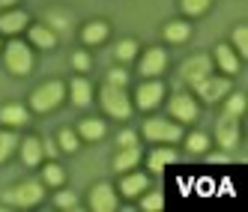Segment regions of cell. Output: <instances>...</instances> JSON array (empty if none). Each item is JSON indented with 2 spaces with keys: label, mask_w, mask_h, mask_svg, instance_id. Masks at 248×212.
I'll use <instances>...</instances> for the list:
<instances>
[{
  "label": "cell",
  "mask_w": 248,
  "mask_h": 212,
  "mask_svg": "<svg viewBox=\"0 0 248 212\" xmlns=\"http://www.w3.org/2000/svg\"><path fill=\"white\" fill-rule=\"evenodd\" d=\"M102 105H105V111L111 117H117V120H126L132 114V102H129L126 90H123V87H114V84H108L102 90Z\"/></svg>",
  "instance_id": "1"
},
{
  "label": "cell",
  "mask_w": 248,
  "mask_h": 212,
  "mask_svg": "<svg viewBox=\"0 0 248 212\" xmlns=\"http://www.w3.org/2000/svg\"><path fill=\"white\" fill-rule=\"evenodd\" d=\"M3 200L12 203V206H36L42 200V185L39 182H21V185H15L9 191H3Z\"/></svg>",
  "instance_id": "2"
},
{
  "label": "cell",
  "mask_w": 248,
  "mask_h": 212,
  "mask_svg": "<svg viewBox=\"0 0 248 212\" xmlns=\"http://www.w3.org/2000/svg\"><path fill=\"white\" fill-rule=\"evenodd\" d=\"M63 99V84L60 81H51V84H42L36 93L30 96V105H33V111H51V108H57Z\"/></svg>",
  "instance_id": "3"
},
{
  "label": "cell",
  "mask_w": 248,
  "mask_h": 212,
  "mask_svg": "<svg viewBox=\"0 0 248 212\" xmlns=\"http://www.w3.org/2000/svg\"><path fill=\"white\" fill-rule=\"evenodd\" d=\"M6 66L12 69L15 75H27L30 66H33L30 48H27L24 42H9V48H6Z\"/></svg>",
  "instance_id": "4"
},
{
  "label": "cell",
  "mask_w": 248,
  "mask_h": 212,
  "mask_svg": "<svg viewBox=\"0 0 248 212\" xmlns=\"http://www.w3.org/2000/svg\"><path fill=\"white\" fill-rule=\"evenodd\" d=\"M144 135L150 140H180L183 137V129L176 126V122H168V120H147L144 122Z\"/></svg>",
  "instance_id": "5"
},
{
  "label": "cell",
  "mask_w": 248,
  "mask_h": 212,
  "mask_svg": "<svg viewBox=\"0 0 248 212\" xmlns=\"http://www.w3.org/2000/svg\"><path fill=\"white\" fill-rule=\"evenodd\" d=\"M194 90H198V96L203 102H218V99H224L230 93V81L227 78H212V75H206L203 81L194 84Z\"/></svg>",
  "instance_id": "6"
},
{
  "label": "cell",
  "mask_w": 248,
  "mask_h": 212,
  "mask_svg": "<svg viewBox=\"0 0 248 212\" xmlns=\"http://www.w3.org/2000/svg\"><path fill=\"white\" fill-rule=\"evenodd\" d=\"M162 96H165V87H162V81H147V84H140L138 87V108L140 111H150V108H155L158 102H162Z\"/></svg>",
  "instance_id": "7"
},
{
  "label": "cell",
  "mask_w": 248,
  "mask_h": 212,
  "mask_svg": "<svg viewBox=\"0 0 248 212\" xmlns=\"http://www.w3.org/2000/svg\"><path fill=\"white\" fill-rule=\"evenodd\" d=\"M209 72H212V60L203 57V54H198V57H191V60L183 63V81H188V84L203 81Z\"/></svg>",
  "instance_id": "8"
},
{
  "label": "cell",
  "mask_w": 248,
  "mask_h": 212,
  "mask_svg": "<svg viewBox=\"0 0 248 212\" xmlns=\"http://www.w3.org/2000/svg\"><path fill=\"white\" fill-rule=\"evenodd\" d=\"M165 66H168V54L162 48H150L144 60H140V75H147V78H155V75H162L165 72Z\"/></svg>",
  "instance_id": "9"
},
{
  "label": "cell",
  "mask_w": 248,
  "mask_h": 212,
  "mask_svg": "<svg viewBox=\"0 0 248 212\" xmlns=\"http://www.w3.org/2000/svg\"><path fill=\"white\" fill-rule=\"evenodd\" d=\"M90 206L96 209V212H114L117 209V194H114V188L111 185H96L93 191H90Z\"/></svg>",
  "instance_id": "10"
},
{
  "label": "cell",
  "mask_w": 248,
  "mask_h": 212,
  "mask_svg": "<svg viewBox=\"0 0 248 212\" xmlns=\"http://www.w3.org/2000/svg\"><path fill=\"white\" fill-rule=\"evenodd\" d=\"M170 114H173L176 120H183V122H191L194 117H198V105H194L191 96L180 93V96H173V99H170Z\"/></svg>",
  "instance_id": "11"
},
{
  "label": "cell",
  "mask_w": 248,
  "mask_h": 212,
  "mask_svg": "<svg viewBox=\"0 0 248 212\" xmlns=\"http://www.w3.org/2000/svg\"><path fill=\"white\" fill-rule=\"evenodd\" d=\"M216 135H218V144H221L224 150L236 147V140H239V126H236V120H233V117H221Z\"/></svg>",
  "instance_id": "12"
},
{
  "label": "cell",
  "mask_w": 248,
  "mask_h": 212,
  "mask_svg": "<svg viewBox=\"0 0 248 212\" xmlns=\"http://www.w3.org/2000/svg\"><path fill=\"white\" fill-rule=\"evenodd\" d=\"M120 191L126 194V197H138V194H144V191H147V176H144V173H129V176H123Z\"/></svg>",
  "instance_id": "13"
},
{
  "label": "cell",
  "mask_w": 248,
  "mask_h": 212,
  "mask_svg": "<svg viewBox=\"0 0 248 212\" xmlns=\"http://www.w3.org/2000/svg\"><path fill=\"white\" fill-rule=\"evenodd\" d=\"M0 122H6V126H24L27 108H21V105H3L0 108Z\"/></svg>",
  "instance_id": "14"
},
{
  "label": "cell",
  "mask_w": 248,
  "mask_h": 212,
  "mask_svg": "<svg viewBox=\"0 0 248 212\" xmlns=\"http://www.w3.org/2000/svg\"><path fill=\"white\" fill-rule=\"evenodd\" d=\"M27 27V12H3L0 15V30L3 33H18Z\"/></svg>",
  "instance_id": "15"
},
{
  "label": "cell",
  "mask_w": 248,
  "mask_h": 212,
  "mask_svg": "<svg viewBox=\"0 0 248 212\" xmlns=\"http://www.w3.org/2000/svg\"><path fill=\"white\" fill-rule=\"evenodd\" d=\"M21 158H24V165H39V158H42V140L27 137L24 144H21Z\"/></svg>",
  "instance_id": "16"
},
{
  "label": "cell",
  "mask_w": 248,
  "mask_h": 212,
  "mask_svg": "<svg viewBox=\"0 0 248 212\" xmlns=\"http://www.w3.org/2000/svg\"><path fill=\"white\" fill-rule=\"evenodd\" d=\"M30 39H33V45H39V48H51V45L57 42L54 30H51V27H45V24L30 27Z\"/></svg>",
  "instance_id": "17"
},
{
  "label": "cell",
  "mask_w": 248,
  "mask_h": 212,
  "mask_svg": "<svg viewBox=\"0 0 248 212\" xmlns=\"http://www.w3.org/2000/svg\"><path fill=\"white\" fill-rule=\"evenodd\" d=\"M216 60H218V66L224 69L227 75H233L236 69H239V60H236V54H233V51H230L227 45H218V48H216Z\"/></svg>",
  "instance_id": "18"
},
{
  "label": "cell",
  "mask_w": 248,
  "mask_h": 212,
  "mask_svg": "<svg viewBox=\"0 0 248 212\" xmlns=\"http://www.w3.org/2000/svg\"><path fill=\"white\" fill-rule=\"evenodd\" d=\"M138 158H140V150L138 147H123V152L114 158V167L117 170H132L138 165Z\"/></svg>",
  "instance_id": "19"
},
{
  "label": "cell",
  "mask_w": 248,
  "mask_h": 212,
  "mask_svg": "<svg viewBox=\"0 0 248 212\" xmlns=\"http://www.w3.org/2000/svg\"><path fill=\"white\" fill-rule=\"evenodd\" d=\"M173 162H176V152L173 150H155L150 155V170L153 173H162V167L165 165H173Z\"/></svg>",
  "instance_id": "20"
},
{
  "label": "cell",
  "mask_w": 248,
  "mask_h": 212,
  "mask_svg": "<svg viewBox=\"0 0 248 212\" xmlns=\"http://www.w3.org/2000/svg\"><path fill=\"white\" fill-rule=\"evenodd\" d=\"M105 36H108V24H105V21H90L84 27V42H90V45L102 42Z\"/></svg>",
  "instance_id": "21"
},
{
  "label": "cell",
  "mask_w": 248,
  "mask_h": 212,
  "mask_svg": "<svg viewBox=\"0 0 248 212\" xmlns=\"http://www.w3.org/2000/svg\"><path fill=\"white\" fill-rule=\"evenodd\" d=\"M90 96H93L90 84H87L84 78H75L72 81V102L75 105H90Z\"/></svg>",
  "instance_id": "22"
},
{
  "label": "cell",
  "mask_w": 248,
  "mask_h": 212,
  "mask_svg": "<svg viewBox=\"0 0 248 212\" xmlns=\"http://www.w3.org/2000/svg\"><path fill=\"white\" fill-rule=\"evenodd\" d=\"M188 33H191V27H188L186 21H170V24L165 27V36H168L170 42H183V39H188Z\"/></svg>",
  "instance_id": "23"
},
{
  "label": "cell",
  "mask_w": 248,
  "mask_h": 212,
  "mask_svg": "<svg viewBox=\"0 0 248 212\" xmlns=\"http://www.w3.org/2000/svg\"><path fill=\"white\" fill-rule=\"evenodd\" d=\"M15 147H18V137H15L12 132H0V162H6Z\"/></svg>",
  "instance_id": "24"
},
{
  "label": "cell",
  "mask_w": 248,
  "mask_h": 212,
  "mask_svg": "<svg viewBox=\"0 0 248 212\" xmlns=\"http://www.w3.org/2000/svg\"><path fill=\"white\" fill-rule=\"evenodd\" d=\"M78 129H81V135H84V137L96 140V137H102V135H105V122H99V120H84Z\"/></svg>",
  "instance_id": "25"
},
{
  "label": "cell",
  "mask_w": 248,
  "mask_h": 212,
  "mask_svg": "<svg viewBox=\"0 0 248 212\" xmlns=\"http://www.w3.org/2000/svg\"><path fill=\"white\" fill-rule=\"evenodd\" d=\"M165 206V197H162V191H153V194H147L144 200H140V209L144 212H158Z\"/></svg>",
  "instance_id": "26"
},
{
  "label": "cell",
  "mask_w": 248,
  "mask_h": 212,
  "mask_svg": "<svg viewBox=\"0 0 248 212\" xmlns=\"http://www.w3.org/2000/svg\"><path fill=\"white\" fill-rule=\"evenodd\" d=\"M242 111H245V96H239V93L230 96V99H227V108H224V117H233V120H236Z\"/></svg>",
  "instance_id": "27"
},
{
  "label": "cell",
  "mask_w": 248,
  "mask_h": 212,
  "mask_svg": "<svg viewBox=\"0 0 248 212\" xmlns=\"http://www.w3.org/2000/svg\"><path fill=\"white\" fill-rule=\"evenodd\" d=\"M114 54H117V60H132V57L138 54V45H135L132 39H126V42H120V45L114 48Z\"/></svg>",
  "instance_id": "28"
},
{
  "label": "cell",
  "mask_w": 248,
  "mask_h": 212,
  "mask_svg": "<svg viewBox=\"0 0 248 212\" xmlns=\"http://www.w3.org/2000/svg\"><path fill=\"white\" fill-rule=\"evenodd\" d=\"M63 180H66L63 167H57V165H48V167H45V182H51V185H60Z\"/></svg>",
  "instance_id": "29"
},
{
  "label": "cell",
  "mask_w": 248,
  "mask_h": 212,
  "mask_svg": "<svg viewBox=\"0 0 248 212\" xmlns=\"http://www.w3.org/2000/svg\"><path fill=\"white\" fill-rule=\"evenodd\" d=\"M233 42L239 54H248V27H236L233 30Z\"/></svg>",
  "instance_id": "30"
},
{
  "label": "cell",
  "mask_w": 248,
  "mask_h": 212,
  "mask_svg": "<svg viewBox=\"0 0 248 212\" xmlns=\"http://www.w3.org/2000/svg\"><path fill=\"white\" fill-rule=\"evenodd\" d=\"M206 6H209V0H183V9L188 15H201V12H206Z\"/></svg>",
  "instance_id": "31"
},
{
  "label": "cell",
  "mask_w": 248,
  "mask_h": 212,
  "mask_svg": "<svg viewBox=\"0 0 248 212\" xmlns=\"http://www.w3.org/2000/svg\"><path fill=\"white\" fill-rule=\"evenodd\" d=\"M188 150H191V152H203V150H206V135H201V132L188 135Z\"/></svg>",
  "instance_id": "32"
},
{
  "label": "cell",
  "mask_w": 248,
  "mask_h": 212,
  "mask_svg": "<svg viewBox=\"0 0 248 212\" xmlns=\"http://www.w3.org/2000/svg\"><path fill=\"white\" fill-rule=\"evenodd\" d=\"M57 206H63V209H75V206H78V197H75L72 191H60V194H57Z\"/></svg>",
  "instance_id": "33"
},
{
  "label": "cell",
  "mask_w": 248,
  "mask_h": 212,
  "mask_svg": "<svg viewBox=\"0 0 248 212\" xmlns=\"http://www.w3.org/2000/svg\"><path fill=\"white\" fill-rule=\"evenodd\" d=\"M60 147H63L66 152H75V150H78V137H75L72 132H63V135H60Z\"/></svg>",
  "instance_id": "34"
},
{
  "label": "cell",
  "mask_w": 248,
  "mask_h": 212,
  "mask_svg": "<svg viewBox=\"0 0 248 212\" xmlns=\"http://www.w3.org/2000/svg\"><path fill=\"white\" fill-rule=\"evenodd\" d=\"M126 81H129V75L123 72V69H114V72L108 75V84H114V87H126Z\"/></svg>",
  "instance_id": "35"
},
{
  "label": "cell",
  "mask_w": 248,
  "mask_h": 212,
  "mask_svg": "<svg viewBox=\"0 0 248 212\" xmlns=\"http://www.w3.org/2000/svg\"><path fill=\"white\" fill-rule=\"evenodd\" d=\"M72 63H75V69H81V72H84V69H90V57H87L84 51H75V57H72Z\"/></svg>",
  "instance_id": "36"
},
{
  "label": "cell",
  "mask_w": 248,
  "mask_h": 212,
  "mask_svg": "<svg viewBox=\"0 0 248 212\" xmlns=\"http://www.w3.org/2000/svg\"><path fill=\"white\" fill-rule=\"evenodd\" d=\"M135 140H138V137H135V132H120L117 144H120V147H135Z\"/></svg>",
  "instance_id": "37"
},
{
  "label": "cell",
  "mask_w": 248,
  "mask_h": 212,
  "mask_svg": "<svg viewBox=\"0 0 248 212\" xmlns=\"http://www.w3.org/2000/svg\"><path fill=\"white\" fill-rule=\"evenodd\" d=\"M15 3V0H0V6H12Z\"/></svg>",
  "instance_id": "38"
}]
</instances>
